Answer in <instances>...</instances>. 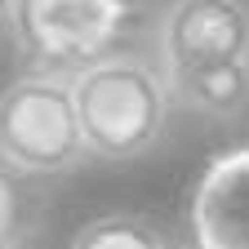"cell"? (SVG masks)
<instances>
[{"instance_id":"obj_1","label":"cell","mask_w":249,"mask_h":249,"mask_svg":"<svg viewBox=\"0 0 249 249\" xmlns=\"http://www.w3.org/2000/svg\"><path fill=\"white\" fill-rule=\"evenodd\" d=\"M151 53L192 116L240 120L249 111V0H165Z\"/></svg>"},{"instance_id":"obj_2","label":"cell","mask_w":249,"mask_h":249,"mask_svg":"<svg viewBox=\"0 0 249 249\" xmlns=\"http://www.w3.org/2000/svg\"><path fill=\"white\" fill-rule=\"evenodd\" d=\"M71 93H76L85 147L93 160H138V156H147L151 147H160L169 116L178 107L160 62L147 49H120L76 71Z\"/></svg>"},{"instance_id":"obj_3","label":"cell","mask_w":249,"mask_h":249,"mask_svg":"<svg viewBox=\"0 0 249 249\" xmlns=\"http://www.w3.org/2000/svg\"><path fill=\"white\" fill-rule=\"evenodd\" d=\"M142 14V0H9L5 31L31 71L76 76L129 49Z\"/></svg>"},{"instance_id":"obj_4","label":"cell","mask_w":249,"mask_h":249,"mask_svg":"<svg viewBox=\"0 0 249 249\" xmlns=\"http://www.w3.org/2000/svg\"><path fill=\"white\" fill-rule=\"evenodd\" d=\"M0 160L31 182L62 178L89 160L71 76L27 67L0 89Z\"/></svg>"},{"instance_id":"obj_5","label":"cell","mask_w":249,"mask_h":249,"mask_svg":"<svg viewBox=\"0 0 249 249\" xmlns=\"http://www.w3.org/2000/svg\"><path fill=\"white\" fill-rule=\"evenodd\" d=\"M192 249H249V142L223 147L187 192Z\"/></svg>"},{"instance_id":"obj_6","label":"cell","mask_w":249,"mask_h":249,"mask_svg":"<svg viewBox=\"0 0 249 249\" xmlns=\"http://www.w3.org/2000/svg\"><path fill=\"white\" fill-rule=\"evenodd\" d=\"M67 249H174V240L147 213L111 209V213H98L89 223H80L76 236L67 240Z\"/></svg>"},{"instance_id":"obj_7","label":"cell","mask_w":249,"mask_h":249,"mask_svg":"<svg viewBox=\"0 0 249 249\" xmlns=\"http://www.w3.org/2000/svg\"><path fill=\"white\" fill-rule=\"evenodd\" d=\"M40 192L27 174L0 160V236L31 249V240L40 236Z\"/></svg>"},{"instance_id":"obj_8","label":"cell","mask_w":249,"mask_h":249,"mask_svg":"<svg viewBox=\"0 0 249 249\" xmlns=\"http://www.w3.org/2000/svg\"><path fill=\"white\" fill-rule=\"evenodd\" d=\"M5 18H9V0H0V27H5Z\"/></svg>"},{"instance_id":"obj_9","label":"cell","mask_w":249,"mask_h":249,"mask_svg":"<svg viewBox=\"0 0 249 249\" xmlns=\"http://www.w3.org/2000/svg\"><path fill=\"white\" fill-rule=\"evenodd\" d=\"M0 249H22V245H14V240H5V236H0Z\"/></svg>"}]
</instances>
